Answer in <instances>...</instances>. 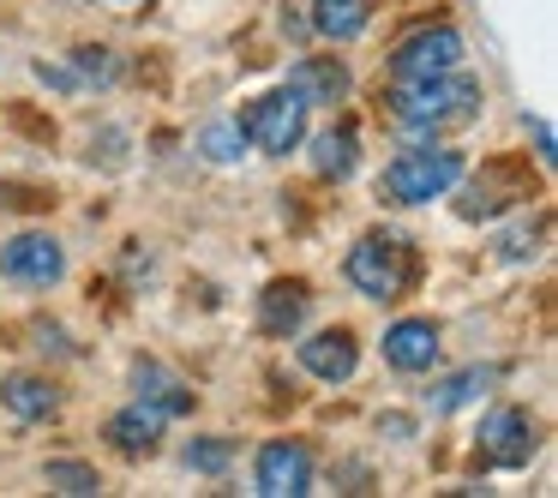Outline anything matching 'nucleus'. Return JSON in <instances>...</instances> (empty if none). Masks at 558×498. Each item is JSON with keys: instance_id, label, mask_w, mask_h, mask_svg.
<instances>
[{"instance_id": "f257e3e1", "label": "nucleus", "mask_w": 558, "mask_h": 498, "mask_svg": "<svg viewBox=\"0 0 558 498\" xmlns=\"http://www.w3.org/2000/svg\"><path fill=\"white\" fill-rule=\"evenodd\" d=\"M481 102H486L481 78H469L462 66L457 73H438V78H397V85L385 90L390 126H397L402 138H414V145L469 126L474 114H481Z\"/></svg>"}, {"instance_id": "f03ea898", "label": "nucleus", "mask_w": 558, "mask_h": 498, "mask_svg": "<svg viewBox=\"0 0 558 498\" xmlns=\"http://www.w3.org/2000/svg\"><path fill=\"white\" fill-rule=\"evenodd\" d=\"M462 174H469V157H462V150L421 138V145L397 150V157L385 162V174H378V198L414 210V205H433V198H450L462 186Z\"/></svg>"}, {"instance_id": "7ed1b4c3", "label": "nucleus", "mask_w": 558, "mask_h": 498, "mask_svg": "<svg viewBox=\"0 0 558 498\" xmlns=\"http://www.w3.org/2000/svg\"><path fill=\"white\" fill-rule=\"evenodd\" d=\"M342 277H349V289L361 294V301H402L414 282V253L402 234H361V241L349 246V258H342Z\"/></svg>"}, {"instance_id": "20e7f679", "label": "nucleus", "mask_w": 558, "mask_h": 498, "mask_svg": "<svg viewBox=\"0 0 558 498\" xmlns=\"http://www.w3.org/2000/svg\"><path fill=\"white\" fill-rule=\"evenodd\" d=\"M306 114H313V109L282 85V90H265V97L246 102L241 133H246V145L265 150V157H289V150L306 145Z\"/></svg>"}, {"instance_id": "39448f33", "label": "nucleus", "mask_w": 558, "mask_h": 498, "mask_svg": "<svg viewBox=\"0 0 558 498\" xmlns=\"http://www.w3.org/2000/svg\"><path fill=\"white\" fill-rule=\"evenodd\" d=\"M469 61V37L457 25H421L390 49V78H438Z\"/></svg>"}, {"instance_id": "423d86ee", "label": "nucleus", "mask_w": 558, "mask_h": 498, "mask_svg": "<svg viewBox=\"0 0 558 498\" xmlns=\"http://www.w3.org/2000/svg\"><path fill=\"white\" fill-rule=\"evenodd\" d=\"M253 493L258 498H306L313 493V450L301 438H265L253 457Z\"/></svg>"}, {"instance_id": "0eeeda50", "label": "nucleus", "mask_w": 558, "mask_h": 498, "mask_svg": "<svg viewBox=\"0 0 558 498\" xmlns=\"http://www.w3.org/2000/svg\"><path fill=\"white\" fill-rule=\"evenodd\" d=\"M0 277L19 289H54L66 277V246L49 229H25L0 246Z\"/></svg>"}, {"instance_id": "6e6552de", "label": "nucleus", "mask_w": 558, "mask_h": 498, "mask_svg": "<svg viewBox=\"0 0 558 498\" xmlns=\"http://www.w3.org/2000/svg\"><path fill=\"white\" fill-rule=\"evenodd\" d=\"M534 450H541V426H534L529 409L498 402V409L481 421V457L493 462V469H529Z\"/></svg>"}, {"instance_id": "1a4fd4ad", "label": "nucleus", "mask_w": 558, "mask_h": 498, "mask_svg": "<svg viewBox=\"0 0 558 498\" xmlns=\"http://www.w3.org/2000/svg\"><path fill=\"white\" fill-rule=\"evenodd\" d=\"M294 361H301L318 385H349V378L361 373V342H354V330L330 325V330H313V337L294 349Z\"/></svg>"}, {"instance_id": "9d476101", "label": "nucleus", "mask_w": 558, "mask_h": 498, "mask_svg": "<svg viewBox=\"0 0 558 498\" xmlns=\"http://www.w3.org/2000/svg\"><path fill=\"white\" fill-rule=\"evenodd\" d=\"M378 349H385V366L421 378V373H433V366H438L445 342H438V325H433V318H397V325L385 330V342H378Z\"/></svg>"}, {"instance_id": "9b49d317", "label": "nucleus", "mask_w": 558, "mask_h": 498, "mask_svg": "<svg viewBox=\"0 0 558 498\" xmlns=\"http://www.w3.org/2000/svg\"><path fill=\"white\" fill-rule=\"evenodd\" d=\"M133 390H138V402L145 409H157L162 421H181V414H193V385H186L174 366H162V361H133Z\"/></svg>"}, {"instance_id": "f8f14e48", "label": "nucleus", "mask_w": 558, "mask_h": 498, "mask_svg": "<svg viewBox=\"0 0 558 498\" xmlns=\"http://www.w3.org/2000/svg\"><path fill=\"white\" fill-rule=\"evenodd\" d=\"M349 66H342V54H306V61L289 66V90L306 102V109H325V102H342L349 97Z\"/></svg>"}, {"instance_id": "ddd939ff", "label": "nucleus", "mask_w": 558, "mask_h": 498, "mask_svg": "<svg viewBox=\"0 0 558 498\" xmlns=\"http://www.w3.org/2000/svg\"><path fill=\"white\" fill-rule=\"evenodd\" d=\"M0 409L13 414V421H25V426H43V421L61 414V390H54V378H43V373H7L0 378Z\"/></svg>"}, {"instance_id": "4468645a", "label": "nucleus", "mask_w": 558, "mask_h": 498, "mask_svg": "<svg viewBox=\"0 0 558 498\" xmlns=\"http://www.w3.org/2000/svg\"><path fill=\"white\" fill-rule=\"evenodd\" d=\"M162 414L157 409H145V402H126V409H114L109 414V426H102V438H109L114 450H121V457H150V450L162 445Z\"/></svg>"}, {"instance_id": "2eb2a0df", "label": "nucleus", "mask_w": 558, "mask_h": 498, "mask_svg": "<svg viewBox=\"0 0 558 498\" xmlns=\"http://www.w3.org/2000/svg\"><path fill=\"white\" fill-rule=\"evenodd\" d=\"M306 306H313V294H306V282H270L265 294H258V330L265 337H294V330L306 325Z\"/></svg>"}, {"instance_id": "dca6fc26", "label": "nucleus", "mask_w": 558, "mask_h": 498, "mask_svg": "<svg viewBox=\"0 0 558 498\" xmlns=\"http://www.w3.org/2000/svg\"><path fill=\"white\" fill-rule=\"evenodd\" d=\"M373 13H378V0H313V37H325V42H354V37H366V25H373Z\"/></svg>"}, {"instance_id": "f3484780", "label": "nucleus", "mask_w": 558, "mask_h": 498, "mask_svg": "<svg viewBox=\"0 0 558 498\" xmlns=\"http://www.w3.org/2000/svg\"><path fill=\"white\" fill-rule=\"evenodd\" d=\"M498 385V366H462V373L438 378L433 390H426V409L433 414H457V409H474V402L486 397V390Z\"/></svg>"}, {"instance_id": "a211bd4d", "label": "nucleus", "mask_w": 558, "mask_h": 498, "mask_svg": "<svg viewBox=\"0 0 558 498\" xmlns=\"http://www.w3.org/2000/svg\"><path fill=\"white\" fill-rule=\"evenodd\" d=\"M306 162H313L318 181H349L354 162H361V138H354V126H325V133H313Z\"/></svg>"}, {"instance_id": "6ab92c4d", "label": "nucleus", "mask_w": 558, "mask_h": 498, "mask_svg": "<svg viewBox=\"0 0 558 498\" xmlns=\"http://www.w3.org/2000/svg\"><path fill=\"white\" fill-rule=\"evenodd\" d=\"M462 181H469V174H462ZM517 198H529V193H522V186L510 193V186H505V169H493L486 181H469V193H462V205H457V210H462L469 222H493V217H505V210L517 205Z\"/></svg>"}, {"instance_id": "aec40b11", "label": "nucleus", "mask_w": 558, "mask_h": 498, "mask_svg": "<svg viewBox=\"0 0 558 498\" xmlns=\"http://www.w3.org/2000/svg\"><path fill=\"white\" fill-rule=\"evenodd\" d=\"M246 150H253V145H246L241 121H205V126H198V157L217 162V169H234Z\"/></svg>"}, {"instance_id": "412c9836", "label": "nucleus", "mask_w": 558, "mask_h": 498, "mask_svg": "<svg viewBox=\"0 0 558 498\" xmlns=\"http://www.w3.org/2000/svg\"><path fill=\"white\" fill-rule=\"evenodd\" d=\"M43 481H49L54 493H66V498H97V493H102V474L90 469V462H78V457L43 462Z\"/></svg>"}, {"instance_id": "4be33fe9", "label": "nucleus", "mask_w": 558, "mask_h": 498, "mask_svg": "<svg viewBox=\"0 0 558 498\" xmlns=\"http://www.w3.org/2000/svg\"><path fill=\"white\" fill-rule=\"evenodd\" d=\"M181 462H186L193 474H210V481H217V474H229L234 445H229V438H193V445L181 450Z\"/></svg>"}, {"instance_id": "5701e85b", "label": "nucleus", "mask_w": 558, "mask_h": 498, "mask_svg": "<svg viewBox=\"0 0 558 498\" xmlns=\"http://www.w3.org/2000/svg\"><path fill=\"white\" fill-rule=\"evenodd\" d=\"M73 73H78V85H114V78H121V61H114V49L85 42V49H73Z\"/></svg>"}, {"instance_id": "b1692460", "label": "nucleus", "mask_w": 558, "mask_h": 498, "mask_svg": "<svg viewBox=\"0 0 558 498\" xmlns=\"http://www.w3.org/2000/svg\"><path fill=\"white\" fill-rule=\"evenodd\" d=\"M534 241H541V229H517V234H505V258H510V265H522V258H534V253H541V246H534Z\"/></svg>"}, {"instance_id": "393cba45", "label": "nucleus", "mask_w": 558, "mask_h": 498, "mask_svg": "<svg viewBox=\"0 0 558 498\" xmlns=\"http://www.w3.org/2000/svg\"><path fill=\"white\" fill-rule=\"evenodd\" d=\"M37 78H43V85H54V90H85L73 66H49V61H37Z\"/></svg>"}, {"instance_id": "a878e982", "label": "nucleus", "mask_w": 558, "mask_h": 498, "mask_svg": "<svg viewBox=\"0 0 558 498\" xmlns=\"http://www.w3.org/2000/svg\"><path fill=\"white\" fill-rule=\"evenodd\" d=\"M529 133H534V157H541L546 169H553V162H558V145H553V126H546V121H529Z\"/></svg>"}, {"instance_id": "bb28decb", "label": "nucleus", "mask_w": 558, "mask_h": 498, "mask_svg": "<svg viewBox=\"0 0 558 498\" xmlns=\"http://www.w3.org/2000/svg\"><path fill=\"white\" fill-rule=\"evenodd\" d=\"M378 426H385V433H390V438H409V433H414V426H409V421H402V414H385V421H378Z\"/></svg>"}, {"instance_id": "cd10ccee", "label": "nucleus", "mask_w": 558, "mask_h": 498, "mask_svg": "<svg viewBox=\"0 0 558 498\" xmlns=\"http://www.w3.org/2000/svg\"><path fill=\"white\" fill-rule=\"evenodd\" d=\"M102 7H138V0H102Z\"/></svg>"}]
</instances>
